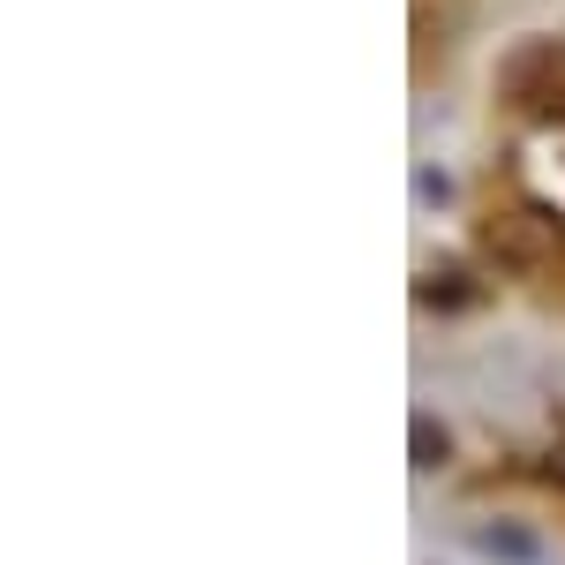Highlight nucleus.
<instances>
[{"mask_svg":"<svg viewBox=\"0 0 565 565\" xmlns=\"http://www.w3.org/2000/svg\"><path fill=\"white\" fill-rule=\"evenodd\" d=\"M498 98L505 106H535V98H551V90H565V39H521L498 53Z\"/></svg>","mask_w":565,"mask_h":565,"instance_id":"1","label":"nucleus"},{"mask_svg":"<svg viewBox=\"0 0 565 565\" xmlns=\"http://www.w3.org/2000/svg\"><path fill=\"white\" fill-rule=\"evenodd\" d=\"M476 257L490 264V271H505V279H527V271L543 264V242H535L527 212H490L476 226Z\"/></svg>","mask_w":565,"mask_h":565,"instance_id":"2","label":"nucleus"},{"mask_svg":"<svg viewBox=\"0 0 565 565\" xmlns=\"http://www.w3.org/2000/svg\"><path fill=\"white\" fill-rule=\"evenodd\" d=\"M468 551H482L490 565H543V535L527 521H476L468 527Z\"/></svg>","mask_w":565,"mask_h":565,"instance_id":"3","label":"nucleus"},{"mask_svg":"<svg viewBox=\"0 0 565 565\" xmlns=\"http://www.w3.org/2000/svg\"><path fill=\"white\" fill-rule=\"evenodd\" d=\"M415 302L437 309V317H468V309L482 302V287H476V271H468V264H430V271L415 279Z\"/></svg>","mask_w":565,"mask_h":565,"instance_id":"4","label":"nucleus"},{"mask_svg":"<svg viewBox=\"0 0 565 565\" xmlns=\"http://www.w3.org/2000/svg\"><path fill=\"white\" fill-rule=\"evenodd\" d=\"M452 460V430L437 423V415H415L407 423V468H423V476H437Z\"/></svg>","mask_w":565,"mask_h":565,"instance_id":"5","label":"nucleus"},{"mask_svg":"<svg viewBox=\"0 0 565 565\" xmlns=\"http://www.w3.org/2000/svg\"><path fill=\"white\" fill-rule=\"evenodd\" d=\"M415 204H423V212H445V204H452V174H445V167H415Z\"/></svg>","mask_w":565,"mask_h":565,"instance_id":"6","label":"nucleus"}]
</instances>
